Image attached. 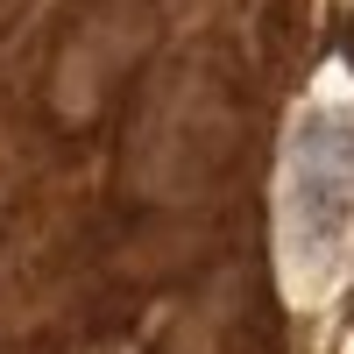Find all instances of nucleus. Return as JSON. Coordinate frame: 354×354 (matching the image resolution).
I'll list each match as a JSON object with an SVG mask.
<instances>
[{"mask_svg":"<svg viewBox=\"0 0 354 354\" xmlns=\"http://www.w3.org/2000/svg\"><path fill=\"white\" fill-rule=\"evenodd\" d=\"M354 241V93H319L283 135L277 177V255L298 298L333 283Z\"/></svg>","mask_w":354,"mask_h":354,"instance_id":"1","label":"nucleus"}]
</instances>
